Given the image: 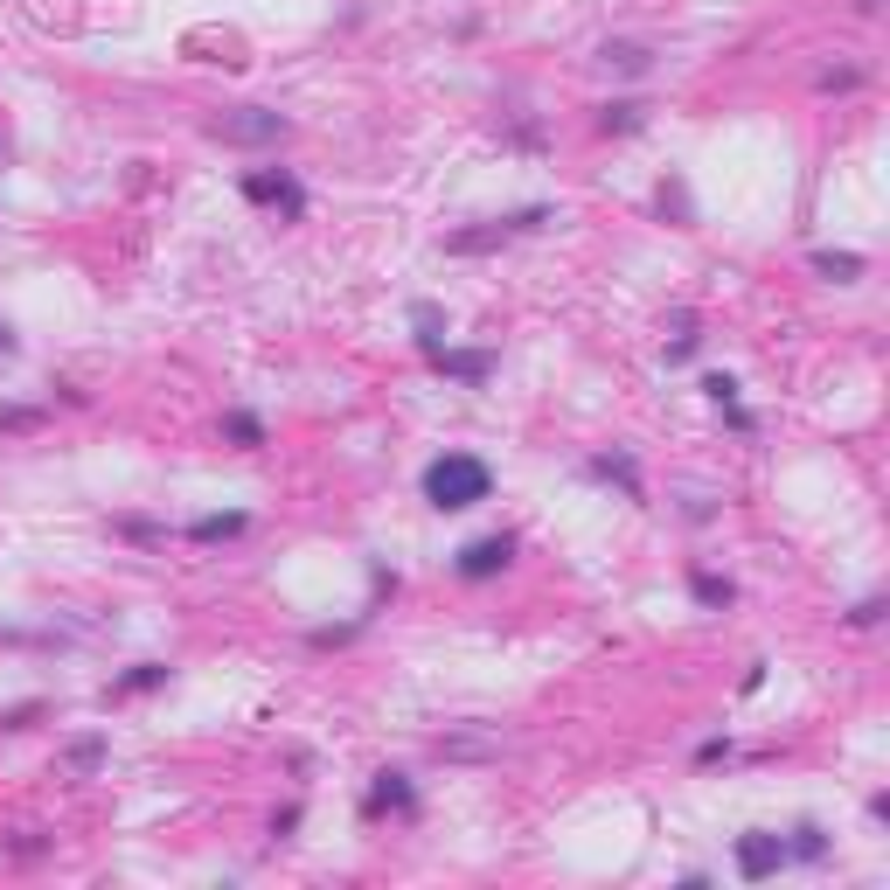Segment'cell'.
Listing matches in <instances>:
<instances>
[{
	"label": "cell",
	"mask_w": 890,
	"mask_h": 890,
	"mask_svg": "<svg viewBox=\"0 0 890 890\" xmlns=\"http://www.w3.org/2000/svg\"><path fill=\"white\" fill-rule=\"evenodd\" d=\"M244 529H251V515H237V508H230V515H202L188 536H195V543H230V536H244Z\"/></svg>",
	"instance_id": "cell-8"
},
{
	"label": "cell",
	"mask_w": 890,
	"mask_h": 890,
	"mask_svg": "<svg viewBox=\"0 0 890 890\" xmlns=\"http://www.w3.org/2000/svg\"><path fill=\"white\" fill-rule=\"evenodd\" d=\"M160 682H167V668H160V661H140L133 675H119V682H112V703H126V696H147V689H160Z\"/></svg>",
	"instance_id": "cell-9"
},
{
	"label": "cell",
	"mask_w": 890,
	"mask_h": 890,
	"mask_svg": "<svg viewBox=\"0 0 890 890\" xmlns=\"http://www.w3.org/2000/svg\"><path fill=\"white\" fill-rule=\"evenodd\" d=\"M244 195H251V202H272V209H279L286 223H299V216H306V188H299V181H293V174H286V167H265V174H244Z\"/></svg>",
	"instance_id": "cell-3"
},
{
	"label": "cell",
	"mask_w": 890,
	"mask_h": 890,
	"mask_svg": "<svg viewBox=\"0 0 890 890\" xmlns=\"http://www.w3.org/2000/svg\"><path fill=\"white\" fill-rule=\"evenodd\" d=\"M598 56H605L612 70H626V77H640V70H647V49H640V42H605Z\"/></svg>",
	"instance_id": "cell-12"
},
{
	"label": "cell",
	"mask_w": 890,
	"mask_h": 890,
	"mask_svg": "<svg viewBox=\"0 0 890 890\" xmlns=\"http://www.w3.org/2000/svg\"><path fill=\"white\" fill-rule=\"evenodd\" d=\"M508 564H515V536H508V529H501V536H480V543H466V550H459V564H452V571H459V578H466V585H487V578H501V571H508Z\"/></svg>",
	"instance_id": "cell-2"
},
{
	"label": "cell",
	"mask_w": 890,
	"mask_h": 890,
	"mask_svg": "<svg viewBox=\"0 0 890 890\" xmlns=\"http://www.w3.org/2000/svg\"><path fill=\"white\" fill-rule=\"evenodd\" d=\"M633 126H640V105H612L605 112V133H633Z\"/></svg>",
	"instance_id": "cell-17"
},
{
	"label": "cell",
	"mask_w": 890,
	"mask_h": 890,
	"mask_svg": "<svg viewBox=\"0 0 890 890\" xmlns=\"http://www.w3.org/2000/svg\"><path fill=\"white\" fill-rule=\"evenodd\" d=\"M299 828V807H279V814H272V835H279V842H286V835H293Z\"/></svg>",
	"instance_id": "cell-21"
},
{
	"label": "cell",
	"mask_w": 890,
	"mask_h": 890,
	"mask_svg": "<svg viewBox=\"0 0 890 890\" xmlns=\"http://www.w3.org/2000/svg\"><path fill=\"white\" fill-rule=\"evenodd\" d=\"M592 473H598V480H619V487H626V494L640 501V473H633V459H626V452H598V459H592Z\"/></svg>",
	"instance_id": "cell-10"
},
{
	"label": "cell",
	"mask_w": 890,
	"mask_h": 890,
	"mask_svg": "<svg viewBox=\"0 0 890 890\" xmlns=\"http://www.w3.org/2000/svg\"><path fill=\"white\" fill-rule=\"evenodd\" d=\"M786 856H800V863H821V856H828V835H821L814 821H800V828H793V842H786Z\"/></svg>",
	"instance_id": "cell-11"
},
{
	"label": "cell",
	"mask_w": 890,
	"mask_h": 890,
	"mask_svg": "<svg viewBox=\"0 0 890 890\" xmlns=\"http://www.w3.org/2000/svg\"><path fill=\"white\" fill-rule=\"evenodd\" d=\"M432 362H439L445 376H459V383H487V376H494V355H487V348H432Z\"/></svg>",
	"instance_id": "cell-6"
},
{
	"label": "cell",
	"mask_w": 890,
	"mask_h": 890,
	"mask_svg": "<svg viewBox=\"0 0 890 890\" xmlns=\"http://www.w3.org/2000/svg\"><path fill=\"white\" fill-rule=\"evenodd\" d=\"M223 439H237V445H265V425H258L251 411H230V418H223Z\"/></svg>",
	"instance_id": "cell-14"
},
{
	"label": "cell",
	"mask_w": 890,
	"mask_h": 890,
	"mask_svg": "<svg viewBox=\"0 0 890 890\" xmlns=\"http://www.w3.org/2000/svg\"><path fill=\"white\" fill-rule=\"evenodd\" d=\"M0 355H14V334H7V327H0Z\"/></svg>",
	"instance_id": "cell-22"
},
{
	"label": "cell",
	"mask_w": 890,
	"mask_h": 890,
	"mask_svg": "<svg viewBox=\"0 0 890 890\" xmlns=\"http://www.w3.org/2000/svg\"><path fill=\"white\" fill-rule=\"evenodd\" d=\"M418 807V793H411V779L404 772H376V786H369V800H362V814H411Z\"/></svg>",
	"instance_id": "cell-5"
},
{
	"label": "cell",
	"mask_w": 890,
	"mask_h": 890,
	"mask_svg": "<svg viewBox=\"0 0 890 890\" xmlns=\"http://www.w3.org/2000/svg\"><path fill=\"white\" fill-rule=\"evenodd\" d=\"M689 585H696V598H703V605H731V578H710V571H696V578H689Z\"/></svg>",
	"instance_id": "cell-15"
},
{
	"label": "cell",
	"mask_w": 890,
	"mask_h": 890,
	"mask_svg": "<svg viewBox=\"0 0 890 890\" xmlns=\"http://www.w3.org/2000/svg\"><path fill=\"white\" fill-rule=\"evenodd\" d=\"M793 856H786V842L779 835H765V828H751V835H738V877L744 884H765V877H779Z\"/></svg>",
	"instance_id": "cell-4"
},
{
	"label": "cell",
	"mask_w": 890,
	"mask_h": 890,
	"mask_svg": "<svg viewBox=\"0 0 890 890\" xmlns=\"http://www.w3.org/2000/svg\"><path fill=\"white\" fill-rule=\"evenodd\" d=\"M877 619H884V605H877V598H863V605L849 612V626H877Z\"/></svg>",
	"instance_id": "cell-20"
},
{
	"label": "cell",
	"mask_w": 890,
	"mask_h": 890,
	"mask_svg": "<svg viewBox=\"0 0 890 890\" xmlns=\"http://www.w3.org/2000/svg\"><path fill=\"white\" fill-rule=\"evenodd\" d=\"M724 758H731V738H710L703 751H696V765H724Z\"/></svg>",
	"instance_id": "cell-19"
},
{
	"label": "cell",
	"mask_w": 890,
	"mask_h": 890,
	"mask_svg": "<svg viewBox=\"0 0 890 890\" xmlns=\"http://www.w3.org/2000/svg\"><path fill=\"white\" fill-rule=\"evenodd\" d=\"M703 390H710V397H717V404H724V411H731V404H738V383H731V376H710V383H703Z\"/></svg>",
	"instance_id": "cell-18"
},
{
	"label": "cell",
	"mask_w": 890,
	"mask_h": 890,
	"mask_svg": "<svg viewBox=\"0 0 890 890\" xmlns=\"http://www.w3.org/2000/svg\"><path fill=\"white\" fill-rule=\"evenodd\" d=\"M814 272H828V279H856L863 258H856V251H814Z\"/></svg>",
	"instance_id": "cell-13"
},
{
	"label": "cell",
	"mask_w": 890,
	"mask_h": 890,
	"mask_svg": "<svg viewBox=\"0 0 890 890\" xmlns=\"http://www.w3.org/2000/svg\"><path fill=\"white\" fill-rule=\"evenodd\" d=\"M216 133H223V140H279L286 119H279V112H251V119H223Z\"/></svg>",
	"instance_id": "cell-7"
},
{
	"label": "cell",
	"mask_w": 890,
	"mask_h": 890,
	"mask_svg": "<svg viewBox=\"0 0 890 890\" xmlns=\"http://www.w3.org/2000/svg\"><path fill=\"white\" fill-rule=\"evenodd\" d=\"M70 765H77V772H98V765H105V738H77L70 744Z\"/></svg>",
	"instance_id": "cell-16"
},
{
	"label": "cell",
	"mask_w": 890,
	"mask_h": 890,
	"mask_svg": "<svg viewBox=\"0 0 890 890\" xmlns=\"http://www.w3.org/2000/svg\"><path fill=\"white\" fill-rule=\"evenodd\" d=\"M494 494V466L480 459V452H445L425 466V501L439 508V515H459V508H480Z\"/></svg>",
	"instance_id": "cell-1"
}]
</instances>
